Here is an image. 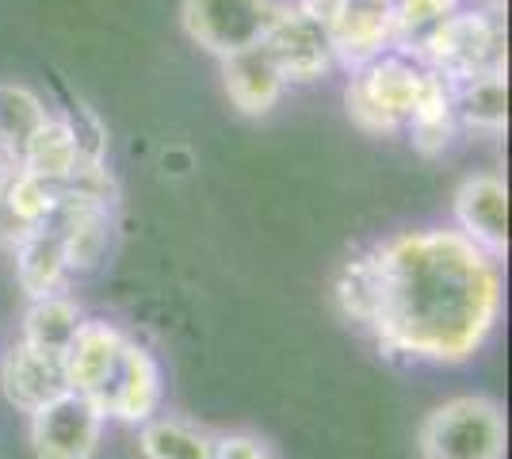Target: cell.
<instances>
[{
	"instance_id": "obj_1",
	"label": "cell",
	"mask_w": 512,
	"mask_h": 459,
	"mask_svg": "<svg viewBox=\"0 0 512 459\" xmlns=\"http://www.w3.org/2000/svg\"><path fill=\"white\" fill-rule=\"evenodd\" d=\"M337 299L390 356L459 364L501 318V268L459 230H413L344 264Z\"/></svg>"
},
{
	"instance_id": "obj_2",
	"label": "cell",
	"mask_w": 512,
	"mask_h": 459,
	"mask_svg": "<svg viewBox=\"0 0 512 459\" xmlns=\"http://www.w3.org/2000/svg\"><path fill=\"white\" fill-rule=\"evenodd\" d=\"M65 387L115 421H150L161 406V368L150 352L107 322H81L62 352Z\"/></svg>"
},
{
	"instance_id": "obj_3",
	"label": "cell",
	"mask_w": 512,
	"mask_h": 459,
	"mask_svg": "<svg viewBox=\"0 0 512 459\" xmlns=\"http://www.w3.org/2000/svg\"><path fill=\"white\" fill-rule=\"evenodd\" d=\"M421 459H505V414L493 398L463 394L421 421Z\"/></svg>"
},
{
	"instance_id": "obj_4",
	"label": "cell",
	"mask_w": 512,
	"mask_h": 459,
	"mask_svg": "<svg viewBox=\"0 0 512 459\" xmlns=\"http://www.w3.org/2000/svg\"><path fill=\"white\" fill-rule=\"evenodd\" d=\"M432 77L428 66H413L406 58H375L360 66L348 85V111L363 131L390 134L413 119Z\"/></svg>"
},
{
	"instance_id": "obj_5",
	"label": "cell",
	"mask_w": 512,
	"mask_h": 459,
	"mask_svg": "<svg viewBox=\"0 0 512 459\" xmlns=\"http://www.w3.org/2000/svg\"><path fill=\"white\" fill-rule=\"evenodd\" d=\"M428 69L448 85L501 73V27L490 12H451L425 39Z\"/></svg>"
},
{
	"instance_id": "obj_6",
	"label": "cell",
	"mask_w": 512,
	"mask_h": 459,
	"mask_svg": "<svg viewBox=\"0 0 512 459\" xmlns=\"http://www.w3.org/2000/svg\"><path fill=\"white\" fill-rule=\"evenodd\" d=\"M272 8V0H184V31L203 50L234 58L264 43Z\"/></svg>"
},
{
	"instance_id": "obj_7",
	"label": "cell",
	"mask_w": 512,
	"mask_h": 459,
	"mask_svg": "<svg viewBox=\"0 0 512 459\" xmlns=\"http://www.w3.org/2000/svg\"><path fill=\"white\" fill-rule=\"evenodd\" d=\"M100 433L104 414L73 391L58 394L31 414V448L39 459H92Z\"/></svg>"
},
{
	"instance_id": "obj_8",
	"label": "cell",
	"mask_w": 512,
	"mask_h": 459,
	"mask_svg": "<svg viewBox=\"0 0 512 459\" xmlns=\"http://www.w3.org/2000/svg\"><path fill=\"white\" fill-rule=\"evenodd\" d=\"M264 50L272 54L283 85L287 81H314V77H321L325 69L337 62L333 58V43H329V31L318 27L314 20H306L299 8H287V4L272 8Z\"/></svg>"
},
{
	"instance_id": "obj_9",
	"label": "cell",
	"mask_w": 512,
	"mask_h": 459,
	"mask_svg": "<svg viewBox=\"0 0 512 459\" xmlns=\"http://www.w3.org/2000/svg\"><path fill=\"white\" fill-rule=\"evenodd\" d=\"M459 234L474 241L486 257L501 261L509 253V188L501 176H470L455 192Z\"/></svg>"
},
{
	"instance_id": "obj_10",
	"label": "cell",
	"mask_w": 512,
	"mask_h": 459,
	"mask_svg": "<svg viewBox=\"0 0 512 459\" xmlns=\"http://www.w3.org/2000/svg\"><path fill=\"white\" fill-rule=\"evenodd\" d=\"M0 391L4 398L23 410V414H35L39 406L54 402L58 394H65V368L62 356L43 349H31V345H12L4 364H0Z\"/></svg>"
},
{
	"instance_id": "obj_11",
	"label": "cell",
	"mask_w": 512,
	"mask_h": 459,
	"mask_svg": "<svg viewBox=\"0 0 512 459\" xmlns=\"http://www.w3.org/2000/svg\"><path fill=\"white\" fill-rule=\"evenodd\" d=\"M333 58H344L348 66H367L383 58L390 46V4L386 0H348L341 20L329 27Z\"/></svg>"
},
{
	"instance_id": "obj_12",
	"label": "cell",
	"mask_w": 512,
	"mask_h": 459,
	"mask_svg": "<svg viewBox=\"0 0 512 459\" xmlns=\"http://www.w3.org/2000/svg\"><path fill=\"white\" fill-rule=\"evenodd\" d=\"M16 272L31 299H50L62 295V284L69 276V257H65V238L58 222L46 219L43 226L27 230L16 245Z\"/></svg>"
},
{
	"instance_id": "obj_13",
	"label": "cell",
	"mask_w": 512,
	"mask_h": 459,
	"mask_svg": "<svg viewBox=\"0 0 512 459\" xmlns=\"http://www.w3.org/2000/svg\"><path fill=\"white\" fill-rule=\"evenodd\" d=\"M222 85H226L230 104L241 115H264V111L276 108L283 77H279L272 54L260 43L253 50L234 54V58H222Z\"/></svg>"
},
{
	"instance_id": "obj_14",
	"label": "cell",
	"mask_w": 512,
	"mask_h": 459,
	"mask_svg": "<svg viewBox=\"0 0 512 459\" xmlns=\"http://www.w3.org/2000/svg\"><path fill=\"white\" fill-rule=\"evenodd\" d=\"M81 165H85V161H81V150H77L73 123H69V119H54V115L35 131V138L27 142L23 161H20L23 173L39 176L46 184H58V188L69 184Z\"/></svg>"
},
{
	"instance_id": "obj_15",
	"label": "cell",
	"mask_w": 512,
	"mask_h": 459,
	"mask_svg": "<svg viewBox=\"0 0 512 459\" xmlns=\"http://www.w3.org/2000/svg\"><path fill=\"white\" fill-rule=\"evenodd\" d=\"M46 108L43 100L20 85H0V169L4 173H20V161L27 142L43 127Z\"/></svg>"
},
{
	"instance_id": "obj_16",
	"label": "cell",
	"mask_w": 512,
	"mask_h": 459,
	"mask_svg": "<svg viewBox=\"0 0 512 459\" xmlns=\"http://www.w3.org/2000/svg\"><path fill=\"white\" fill-rule=\"evenodd\" d=\"M81 322H85V314L77 310V303H69L65 295L35 299L31 310H27V318H23V345L62 356L69 349V341L77 337Z\"/></svg>"
},
{
	"instance_id": "obj_17",
	"label": "cell",
	"mask_w": 512,
	"mask_h": 459,
	"mask_svg": "<svg viewBox=\"0 0 512 459\" xmlns=\"http://www.w3.org/2000/svg\"><path fill=\"white\" fill-rule=\"evenodd\" d=\"M505 111H509V92L501 73H482L474 81L451 85V115H459L470 127L497 131L505 127Z\"/></svg>"
},
{
	"instance_id": "obj_18",
	"label": "cell",
	"mask_w": 512,
	"mask_h": 459,
	"mask_svg": "<svg viewBox=\"0 0 512 459\" xmlns=\"http://www.w3.org/2000/svg\"><path fill=\"white\" fill-rule=\"evenodd\" d=\"M451 12H459V0H390V46H425Z\"/></svg>"
},
{
	"instance_id": "obj_19",
	"label": "cell",
	"mask_w": 512,
	"mask_h": 459,
	"mask_svg": "<svg viewBox=\"0 0 512 459\" xmlns=\"http://www.w3.org/2000/svg\"><path fill=\"white\" fill-rule=\"evenodd\" d=\"M142 452L150 459H214V437L188 421H146Z\"/></svg>"
},
{
	"instance_id": "obj_20",
	"label": "cell",
	"mask_w": 512,
	"mask_h": 459,
	"mask_svg": "<svg viewBox=\"0 0 512 459\" xmlns=\"http://www.w3.org/2000/svg\"><path fill=\"white\" fill-rule=\"evenodd\" d=\"M214 459H276V456H272V448L260 437L230 433V437H214Z\"/></svg>"
},
{
	"instance_id": "obj_21",
	"label": "cell",
	"mask_w": 512,
	"mask_h": 459,
	"mask_svg": "<svg viewBox=\"0 0 512 459\" xmlns=\"http://www.w3.org/2000/svg\"><path fill=\"white\" fill-rule=\"evenodd\" d=\"M348 8V0H299V12L306 20H314L318 27H333V23L341 20V12Z\"/></svg>"
},
{
	"instance_id": "obj_22",
	"label": "cell",
	"mask_w": 512,
	"mask_h": 459,
	"mask_svg": "<svg viewBox=\"0 0 512 459\" xmlns=\"http://www.w3.org/2000/svg\"><path fill=\"white\" fill-rule=\"evenodd\" d=\"M386 4H390V0H386Z\"/></svg>"
}]
</instances>
